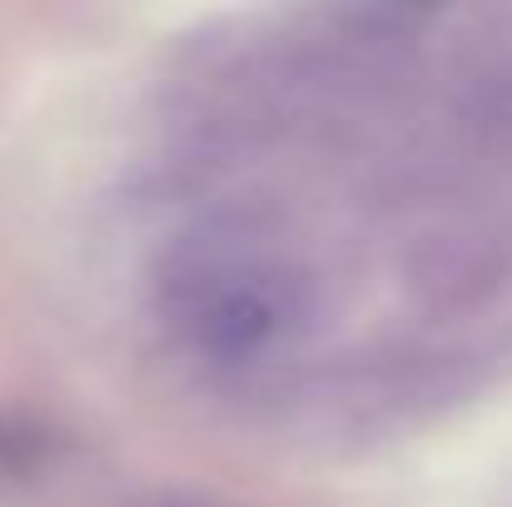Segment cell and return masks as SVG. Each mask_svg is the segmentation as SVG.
Here are the masks:
<instances>
[{"instance_id":"obj_1","label":"cell","mask_w":512,"mask_h":507,"mask_svg":"<svg viewBox=\"0 0 512 507\" xmlns=\"http://www.w3.org/2000/svg\"><path fill=\"white\" fill-rule=\"evenodd\" d=\"M174 329L199 353L254 358L279 343L294 319V279L239 244H209L170 279Z\"/></svg>"},{"instance_id":"obj_2","label":"cell","mask_w":512,"mask_h":507,"mask_svg":"<svg viewBox=\"0 0 512 507\" xmlns=\"http://www.w3.org/2000/svg\"><path fill=\"white\" fill-rule=\"evenodd\" d=\"M155 507H209V503H199V498H160Z\"/></svg>"}]
</instances>
